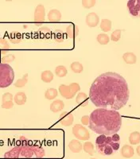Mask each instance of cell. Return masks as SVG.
Here are the masks:
<instances>
[{
    "mask_svg": "<svg viewBox=\"0 0 140 159\" xmlns=\"http://www.w3.org/2000/svg\"><path fill=\"white\" fill-rule=\"evenodd\" d=\"M123 59H124V61L126 63L129 64V65H134V64L136 63L137 61V57L135 54L131 52L124 53V56H123Z\"/></svg>",
    "mask_w": 140,
    "mask_h": 159,
    "instance_id": "20",
    "label": "cell"
},
{
    "mask_svg": "<svg viewBox=\"0 0 140 159\" xmlns=\"http://www.w3.org/2000/svg\"><path fill=\"white\" fill-rule=\"evenodd\" d=\"M15 72L9 64L0 63V88L5 89L12 84Z\"/></svg>",
    "mask_w": 140,
    "mask_h": 159,
    "instance_id": "4",
    "label": "cell"
},
{
    "mask_svg": "<svg viewBox=\"0 0 140 159\" xmlns=\"http://www.w3.org/2000/svg\"><path fill=\"white\" fill-rule=\"evenodd\" d=\"M89 118V128L99 134L111 136L116 134L122 126V117L115 110L96 109Z\"/></svg>",
    "mask_w": 140,
    "mask_h": 159,
    "instance_id": "2",
    "label": "cell"
},
{
    "mask_svg": "<svg viewBox=\"0 0 140 159\" xmlns=\"http://www.w3.org/2000/svg\"><path fill=\"white\" fill-rule=\"evenodd\" d=\"M10 48H11V45H9V42L4 38H0V53L3 55L6 54Z\"/></svg>",
    "mask_w": 140,
    "mask_h": 159,
    "instance_id": "23",
    "label": "cell"
},
{
    "mask_svg": "<svg viewBox=\"0 0 140 159\" xmlns=\"http://www.w3.org/2000/svg\"><path fill=\"white\" fill-rule=\"evenodd\" d=\"M70 69L75 73H80V72H83L84 70V67L83 65L78 61H74L70 65Z\"/></svg>",
    "mask_w": 140,
    "mask_h": 159,
    "instance_id": "27",
    "label": "cell"
},
{
    "mask_svg": "<svg viewBox=\"0 0 140 159\" xmlns=\"http://www.w3.org/2000/svg\"><path fill=\"white\" fill-rule=\"evenodd\" d=\"M2 103L7 101H13V95L10 93V92H6V93L2 95Z\"/></svg>",
    "mask_w": 140,
    "mask_h": 159,
    "instance_id": "38",
    "label": "cell"
},
{
    "mask_svg": "<svg viewBox=\"0 0 140 159\" xmlns=\"http://www.w3.org/2000/svg\"><path fill=\"white\" fill-rule=\"evenodd\" d=\"M22 144L20 147V157H32L34 155L36 157H43L46 155V151L42 147L37 145H31L27 143V139L22 136L20 138Z\"/></svg>",
    "mask_w": 140,
    "mask_h": 159,
    "instance_id": "3",
    "label": "cell"
},
{
    "mask_svg": "<svg viewBox=\"0 0 140 159\" xmlns=\"http://www.w3.org/2000/svg\"><path fill=\"white\" fill-rule=\"evenodd\" d=\"M96 3H97L96 0H83L82 1V6L85 9H90V8L93 7Z\"/></svg>",
    "mask_w": 140,
    "mask_h": 159,
    "instance_id": "33",
    "label": "cell"
},
{
    "mask_svg": "<svg viewBox=\"0 0 140 159\" xmlns=\"http://www.w3.org/2000/svg\"><path fill=\"white\" fill-rule=\"evenodd\" d=\"M53 77H54L53 73L49 70H45L42 72L41 75V79L45 83H50L53 80Z\"/></svg>",
    "mask_w": 140,
    "mask_h": 159,
    "instance_id": "21",
    "label": "cell"
},
{
    "mask_svg": "<svg viewBox=\"0 0 140 159\" xmlns=\"http://www.w3.org/2000/svg\"><path fill=\"white\" fill-rule=\"evenodd\" d=\"M28 82V73L23 75L21 79H18L14 84L16 88H23Z\"/></svg>",
    "mask_w": 140,
    "mask_h": 159,
    "instance_id": "29",
    "label": "cell"
},
{
    "mask_svg": "<svg viewBox=\"0 0 140 159\" xmlns=\"http://www.w3.org/2000/svg\"><path fill=\"white\" fill-rule=\"evenodd\" d=\"M130 92L126 80L116 72H104L96 78L89 90L92 103L100 108L120 110L129 100Z\"/></svg>",
    "mask_w": 140,
    "mask_h": 159,
    "instance_id": "1",
    "label": "cell"
},
{
    "mask_svg": "<svg viewBox=\"0 0 140 159\" xmlns=\"http://www.w3.org/2000/svg\"><path fill=\"white\" fill-rule=\"evenodd\" d=\"M129 142L131 145H138L140 143V133L138 131L132 132L129 136Z\"/></svg>",
    "mask_w": 140,
    "mask_h": 159,
    "instance_id": "25",
    "label": "cell"
},
{
    "mask_svg": "<svg viewBox=\"0 0 140 159\" xmlns=\"http://www.w3.org/2000/svg\"><path fill=\"white\" fill-rule=\"evenodd\" d=\"M64 107H65V103L61 99H56L53 102H52V103L50 104L51 111L54 112V113L61 111L63 110Z\"/></svg>",
    "mask_w": 140,
    "mask_h": 159,
    "instance_id": "18",
    "label": "cell"
},
{
    "mask_svg": "<svg viewBox=\"0 0 140 159\" xmlns=\"http://www.w3.org/2000/svg\"><path fill=\"white\" fill-rule=\"evenodd\" d=\"M136 152H137V154H138V155L140 156V146H138V147H137V148H136Z\"/></svg>",
    "mask_w": 140,
    "mask_h": 159,
    "instance_id": "42",
    "label": "cell"
},
{
    "mask_svg": "<svg viewBox=\"0 0 140 159\" xmlns=\"http://www.w3.org/2000/svg\"><path fill=\"white\" fill-rule=\"evenodd\" d=\"M120 154H121L122 157H125V158H131L134 156L135 150H134V148L126 144L121 148V153Z\"/></svg>",
    "mask_w": 140,
    "mask_h": 159,
    "instance_id": "14",
    "label": "cell"
},
{
    "mask_svg": "<svg viewBox=\"0 0 140 159\" xmlns=\"http://www.w3.org/2000/svg\"><path fill=\"white\" fill-rule=\"evenodd\" d=\"M73 116L71 112L64 111L61 114L59 121L64 127H69L73 123Z\"/></svg>",
    "mask_w": 140,
    "mask_h": 159,
    "instance_id": "10",
    "label": "cell"
},
{
    "mask_svg": "<svg viewBox=\"0 0 140 159\" xmlns=\"http://www.w3.org/2000/svg\"><path fill=\"white\" fill-rule=\"evenodd\" d=\"M9 38L11 42H12L13 44L20 43L22 40V35H21L20 33L18 32V31H14V32L11 33Z\"/></svg>",
    "mask_w": 140,
    "mask_h": 159,
    "instance_id": "22",
    "label": "cell"
},
{
    "mask_svg": "<svg viewBox=\"0 0 140 159\" xmlns=\"http://www.w3.org/2000/svg\"><path fill=\"white\" fill-rule=\"evenodd\" d=\"M91 159H97V158H91Z\"/></svg>",
    "mask_w": 140,
    "mask_h": 159,
    "instance_id": "43",
    "label": "cell"
},
{
    "mask_svg": "<svg viewBox=\"0 0 140 159\" xmlns=\"http://www.w3.org/2000/svg\"><path fill=\"white\" fill-rule=\"evenodd\" d=\"M0 150H1V149H0Z\"/></svg>",
    "mask_w": 140,
    "mask_h": 159,
    "instance_id": "44",
    "label": "cell"
},
{
    "mask_svg": "<svg viewBox=\"0 0 140 159\" xmlns=\"http://www.w3.org/2000/svg\"><path fill=\"white\" fill-rule=\"evenodd\" d=\"M112 143V139L111 136H107V140L104 144L96 146L97 151L102 155H111L114 153L112 147H111V143Z\"/></svg>",
    "mask_w": 140,
    "mask_h": 159,
    "instance_id": "7",
    "label": "cell"
},
{
    "mask_svg": "<svg viewBox=\"0 0 140 159\" xmlns=\"http://www.w3.org/2000/svg\"><path fill=\"white\" fill-rule=\"evenodd\" d=\"M4 157L6 159H18L20 157V147L18 146L10 151L7 152Z\"/></svg>",
    "mask_w": 140,
    "mask_h": 159,
    "instance_id": "17",
    "label": "cell"
},
{
    "mask_svg": "<svg viewBox=\"0 0 140 159\" xmlns=\"http://www.w3.org/2000/svg\"><path fill=\"white\" fill-rule=\"evenodd\" d=\"M85 22L86 24L88 25V26H89V27H96V26L98 25L99 22H100V18H99L98 15H97V13H89L88 15L86 16Z\"/></svg>",
    "mask_w": 140,
    "mask_h": 159,
    "instance_id": "11",
    "label": "cell"
},
{
    "mask_svg": "<svg viewBox=\"0 0 140 159\" xmlns=\"http://www.w3.org/2000/svg\"><path fill=\"white\" fill-rule=\"evenodd\" d=\"M80 87L77 83H72L69 85L61 84L59 86V92L61 96L65 99H73L76 96V92L80 91Z\"/></svg>",
    "mask_w": 140,
    "mask_h": 159,
    "instance_id": "5",
    "label": "cell"
},
{
    "mask_svg": "<svg viewBox=\"0 0 140 159\" xmlns=\"http://www.w3.org/2000/svg\"><path fill=\"white\" fill-rule=\"evenodd\" d=\"M26 95H25V92H20L16 93V95L14 97V100H15V103L17 105H23L25 104V102H26Z\"/></svg>",
    "mask_w": 140,
    "mask_h": 159,
    "instance_id": "19",
    "label": "cell"
},
{
    "mask_svg": "<svg viewBox=\"0 0 140 159\" xmlns=\"http://www.w3.org/2000/svg\"><path fill=\"white\" fill-rule=\"evenodd\" d=\"M97 40L100 45H107L109 42L110 38L107 34H100L97 36Z\"/></svg>",
    "mask_w": 140,
    "mask_h": 159,
    "instance_id": "30",
    "label": "cell"
},
{
    "mask_svg": "<svg viewBox=\"0 0 140 159\" xmlns=\"http://www.w3.org/2000/svg\"><path fill=\"white\" fill-rule=\"evenodd\" d=\"M69 148L73 153H80L83 149V146L79 140L73 139L69 143Z\"/></svg>",
    "mask_w": 140,
    "mask_h": 159,
    "instance_id": "16",
    "label": "cell"
},
{
    "mask_svg": "<svg viewBox=\"0 0 140 159\" xmlns=\"http://www.w3.org/2000/svg\"><path fill=\"white\" fill-rule=\"evenodd\" d=\"M73 134L77 140L87 141L90 138L88 130L81 124L74 125V127H73Z\"/></svg>",
    "mask_w": 140,
    "mask_h": 159,
    "instance_id": "6",
    "label": "cell"
},
{
    "mask_svg": "<svg viewBox=\"0 0 140 159\" xmlns=\"http://www.w3.org/2000/svg\"><path fill=\"white\" fill-rule=\"evenodd\" d=\"M120 38H121V30H115L111 34L110 40H111L113 42H118V41H120Z\"/></svg>",
    "mask_w": 140,
    "mask_h": 159,
    "instance_id": "35",
    "label": "cell"
},
{
    "mask_svg": "<svg viewBox=\"0 0 140 159\" xmlns=\"http://www.w3.org/2000/svg\"><path fill=\"white\" fill-rule=\"evenodd\" d=\"M45 17H46V9L42 4H38L35 8L34 11V22L37 25H42L45 21Z\"/></svg>",
    "mask_w": 140,
    "mask_h": 159,
    "instance_id": "8",
    "label": "cell"
},
{
    "mask_svg": "<svg viewBox=\"0 0 140 159\" xmlns=\"http://www.w3.org/2000/svg\"><path fill=\"white\" fill-rule=\"evenodd\" d=\"M107 140V135L104 134H100L96 139V146H100V145L104 144Z\"/></svg>",
    "mask_w": 140,
    "mask_h": 159,
    "instance_id": "36",
    "label": "cell"
},
{
    "mask_svg": "<svg viewBox=\"0 0 140 159\" xmlns=\"http://www.w3.org/2000/svg\"><path fill=\"white\" fill-rule=\"evenodd\" d=\"M83 149L89 155L93 156L94 154V145L91 142H85L83 145Z\"/></svg>",
    "mask_w": 140,
    "mask_h": 159,
    "instance_id": "28",
    "label": "cell"
},
{
    "mask_svg": "<svg viewBox=\"0 0 140 159\" xmlns=\"http://www.w3.org/2000/svg\"><path fill=\"white\" fill-rule=\"evenodd\" d=\"M53 38L56 42H62L65 40V34L61 30H56L53 33Z\"/></svg>",
    "mask_w": 140,
    "mask_h": 159,
    "instance_id": "32",
    "label": "cell"
},
{
    "mask_svg": "<svg viewBox=\"0 0 140 159\" xmlns=\"http://www.w3.org/2000/svg\"><path fill=\"white\" fill-rule=\"evenodd\" d=\"M13 106H14V102L13 101H7L2 103L1 107L4 109H11L12 108Z\"/></svg>",
    "mask_w": 140,
    "mask_h": 159,
    "instance_id": "39",
    "label": "cell"
},
{
    "mask_svg": "<svg viewBox=\"0 0 140 159\" xmlns=\"http://www.w3.org/2000/svg\"><path fill=\"white\" fill-rule=\"evenodd\" d=\"M89 119H90V118H89L88 116H84L81 118V119H80V122H81V123L83 125H88Z\"/></svg>",
    "mask_w": 140,
    "mask_h": 159,
    "instance_id": "40",
    "label": "cell"
},
{
    "mask_svg": "<svg viewBox=\"0 0 140 159\" xmlns=\"http://www.w3.org/2000/svg\"><path fill=\"white\" fill-rule=\"evenodd\" d=\"M127 9L131 15L135 18L140 17V0H130L127 4Z\"/></svg>",
    "mask_w": 140,
    "mask_h": 159,
    "instance_id": "9",
    "label": "cell"
},
{
    "mask_svg": "<svg viewBox=\"0 0 140 159\" xmlns=\"http://www.w3.org/2000/svg\"><path fill=\"white\" fill-rule=\"evenodd\" d=\"M61 19V13L56 9H53L48 13V20L50 22H60Z\"/></svg>",
    "mask_w": 140,
    "mask_h": 159,
    "instance_id": "12",
    "label": "cell"
},
{
    "mask_svg": "<svg viewBox=\"0 0 140 159\" xmlns=\"http://www.w3.org/2000/svg\"><path fill=\"white\" fill-rule=\"evenodd\" d=\"M55 73L58 77H64L68 73L67 69H66L65 66H62V65H60V66H57V67L55 69Z\"/></svg>",
    "mask_w": 140,
    "mask_h": 159,
    "instance_id": "31",
    "label": "cell"
},
{
    "mask_svg": "<svg viewBox=\"0 0 140 159\" xmlns=\"http://www.w3.org/2000/svg\"><path fill=\"white\" fill-rule=\"evenodd\" d=\"M57 95H58V92H57V90L55 89H49L45 92V97L49 100L54 99L57 96Z\"/></svg>",
    "mask_w": 140,
    "mask_h": 159,
    "instance_id": "26",
    "label": "cell"
},
{
    "mask_svg": "<svg viewBox=\"0 0 140 159\" xmlns=\"http://www.w3.org/2000/svg\"><path fill=\"white\" fill-rule=\"evenodd\" d=\"M15 60V55H13V54L5 55V56H3L2 58H1V63H3V64L11 63V62L14 61Z\"/></svg>",
    "mask_w": 140,
    "mask_h": 159,
    "instance_id": "34",
    "label": "cell"
},
{
    "mask_svg": "<svg viewBox=\"0 0 140 159\" xmlns=\"http://www.w3.org/2000/svg\"><path fill=\"white\" fill-rule=\"evenodd\" d=\"M100 26L103 32H108L111 29V22L109 19H107V18L102 19Z\"/></svg>",
    "mask_w": 140,
    "mask_h": 159,
    "instance_id": "24",
    "label": "cell"
},
{
    "mask_svg": "<svg viewBox=\"0 0 140 159\" xmlns=\"http://www.w3.org/2000/svg\"><path fill=\"white\" fill-rule=\"evenodd\" d=\"M76 103L80 107H85L88 103V97L87 94L84 92H80L78 95L76 96Z\"/></svg>",
    "mask_w": 140,
    "mask_h": 159,
    "instance_id": "15",
    "label": "cell"
},
{
    "mask_svg": "<svg viewBox=\"0 0 140 159\" xmlns=\"http://www.w3.org/2000/svg\"><path fill=\"white\" fill-rule=\"evenodd\" d=\"M39 32H40L41 35H42L43 38L44 37H45V38H49L51 34V30L48 27H46V26L41 28V29L39 30Z\"/></svg>",
    "mask_w": 140,
    "mask_h": 159,
    "instance_id": "37",
    "label": "cell"
},
{
    "mask_svg": "<svg viewBox=\"0 0 140 159\" xmlns=\"http://www.w3.org/2000/svg\"><path fill=\"white\" fill-rule=\"evenodd\" d=\"M79 34V28L75 24H69L66 28V35L69 38H75Z\"/></svg>",
    "mask_w": 140,
    "mask_h": 159,
    "instance_id": "13",
    "label": "cell"
},
{
    "mask_svg": "<svg viewBox=\"0 0 140 159\" xmlns=\"http://www.w3.org/2000/svg\"><path fill=\"white\" fill-rule=\"evenodd\" d=\"M111 139H112V141L115 142V143H120V138L118 134H112V135H111Z\"/></svg>",
    "mask_w": 140,
    "mask_h": 159,
    "instance_id": "41",
    "label": "cell"
}]
</instances>
